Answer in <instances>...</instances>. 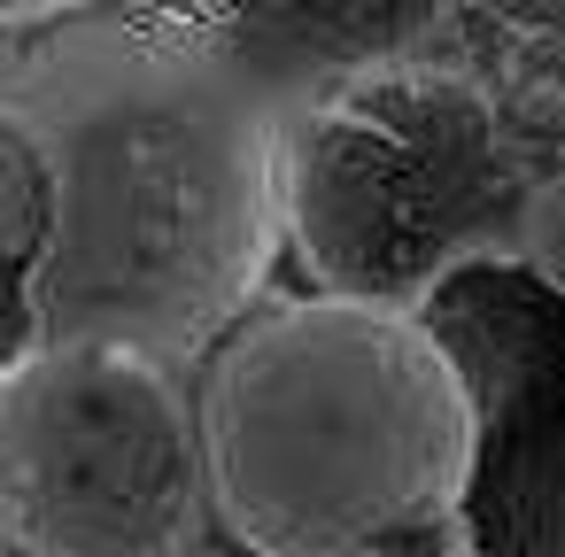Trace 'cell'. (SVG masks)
<instances>
[{"label":"cell","mask_w":565,"mask_h":557,"mask_svg":"<svg viewBox=\"0 0 565 557\" xmlns=\"http://www.w3.org/2000/svg\"><path fill=\"white\" fill-rule=\"evenodd\" d=\"M302 71L256 24L186 9H17L0 132L47 179L40 271L9 294V364L102 341L202 372L287 248V101Z\"/></svg>","instance_id":"1"},{"label":"cell","mask_w":565,"mask_h":557,"mask_svg":"<svg viewBox=\"0 0 565 557\" xmlns=\"http://www.w3.org/2000/svg\"><path fill=\"white\" fill-rule=\"evenodd\" d=\"M217 534L248 557H472V395L426 318L302 294L202 372Z\"/></svg>","instance_id":"2"},{"label":"cell","mask_w":565,"mask_h":557,"mask_svg":"<svg viewBox=\"0 0 565 557\" xmlns=\"http://www.w3.org/2000/svg\"><path fill=\"white\" fill-rule=\"evenodd\" d=\"M565 202V78L364 47L287 101V248L333 302L426 318L441 287L542 264Z\"/></svg>","instance_id":"3"},{"label":"cell","mask_w":565,"mask_h":557,"mask_svg":"<svg viewBox=\"0 0 565 557\" xmlns=\"http://www.w3.org/2000/svg\"><path fill=\"white\" fill-rule=\"evenodd\" d=\"M0 495L24 557H202L217 488L194 379L102 341L9 364Z\"/></svg>","instance_id":"4"},{"label":"cell","mask_w":565,"mask_h":557,"mask_svg":"<svg viewBox=\"0 0 565 557\" xmlns=\"http://www.w3.org/2000/svg\"><path fill=\"white\" fill-rule=\"evenodd\" d=\"M426 333L472 395V557H565V287L519 264L434 294Z\"/></svg>","instance_id":"5"},{"label":"cell","mask_w":565,"mask_h":557,"mask_svg":"<svg viewBox=\"0 0 565 557\" xmlns=\"http://www.w3.org/2000/svg\"><path fill=\"white\" fill-rule=\"evenodd\" d=\"M534 271L565 287V202H557V217H550V240H542V264H534Z\"/></svg>","instance_id":"6"},{"label":"cell","mask_w":565,"mask_h":557,"mask_svg":"<svg viewBox=\"0 0 565 557\" xmlns=\"http://www.w3.org/2000/svg\"><path fill=\"white\" fill-rule=\"evenodd\" d=\"M202 557H248V549H233V542H225V534H217V542H210V549H202Z\"/></svg>","instance_id":"7"}]
</instances>
